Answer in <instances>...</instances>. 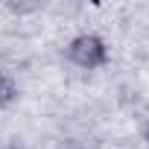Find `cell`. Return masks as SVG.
<instances>
[{"instance_id":"1","label":"cell","mask_w":149,"mask_h":149,"mask_svg":"<svg viewBox=\"0 0 149 149\" xmlns=\"http://www.w3.org/2000/svg\"><path fill=\"white\" fill-rule=\"evenodd\" d=\"M67 58H70V64H76L82 70L105 67L108 64V44L94 32H82L67 44Z\"/></svg>"},{"instance_id":"2","label":"cell","mask_w":149,"mask_h":149,"mask_svg":"<svg viewBox=\"0 0 149 149\" xmlns=\"http://www.w3.org/2000/svg\"><path fill=\"white\" fill-rule=\"evenodd\" d=\"M15 100H18V82L6 73H0V108H6Z\"/></svg>"},{"instance_id":"3","label":"cell","mask_w":149,"mask_h":149,"mask_svg":"<svg viewBox=\"0 0 149 149\" xmlns=\"http://www.w3.org/2000/svg\"><path fill=\"white\" fill-rule=\"evenodd\" d=\"M0 149H24V146H18V143H6V146H0Z\"/></svg>"},{"instance_id":"4","label":"cell","mask_w":149,"mask_h":149,"mask_svg":"<svg viewBox=\"0 0 149 149\" xmlns=\"http://www.w3.org/2000/svg\"><path fill=\"white\" fill-rule=\"evenodd\" d=\"M143 140H146V143H149V123H146V126H143Z\"/></svg>"}]
</instances>
